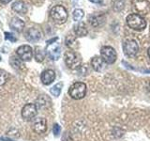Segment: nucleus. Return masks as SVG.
Returning a JSON list of instances; mask_svg holds the SVG:
<instances>
[{
  "mask_svg": "<svg viewBox=\"0 0 150 141\" xmlns=\"http://www.w3.org/2000/svg\"><path fill=\"white\" fill-rule=\"evenodd\" d=\"M90 2H92V3H96V4H100V3H101L103 0H89Z\"/></svg>",
  "mask_w": 150,
  "mask_h": 141,
  "instance_id": "obj_27",
  "label": "nucleus"
},
{
  "mask_svg": "<svg viewBox=\"0 0 150 141\" xmlns=\"http://www.w3.org/2000/svg\"><path fill=\"white\" fill-rule=\"evenodd\" d=\"M0 1H1L3 4H8V2H11V0H0Z\"/></svg>",
  "mask_w": 150,
  "mask_h": 141,
  "instance_id": "obj_28",
  "label": "nucleus"
},
{
  "mask_svg": "<svg viewBox=\"0 0 150 141\" xmlns=\"http://www.w3.org/2000/svg\"><path fill=\"white\" fill-rule=\"evenodd\" d=\"M25 39L30 42H38L41 39V32L35 27L29 28L25 32Z\"/></svg>",
  "mask_w": 150,
  "mask_h": 141,
  "instance_id": "obj_12",
  "label": "nucleus"
},
{
  "mask_svg": "<svg viewBox=\"0 0 150 141\" xmlns=\"http://www.w3.org/2000/svg\"><path fill=\"white\" fill-rule=\"evenodd\" d=\"M32 128L33 131L35 133L41 135V134H44L45 132L47 131V121L44 118H38L34 120L33 122V125H32Z\"/></svg>",
  "mask_w": 150,
  "mask_h": 141,
  "instance_id": "obj_11",
  "label": "nucleus"
},
{
  "mask_svg": "<svg viewBox=\"0 0 150 141\" xmlns=\"http://www.w3.org/2000/svg\"><path fill=\"white\" fill-rule=\"evenodd\" d=\"M64 60L66 65L68 66L69 69L75 70L81 67V56H80L76 52L72 50H69L64 55Z\"/></svg>",
  "mask_w": 150,
  "mask_h": 141,
  "instance_id": "obj_5",
  "label": "nucleus"
},
{
  "mask_svg": "<svg viewBox=\"0 0 150 141\" xmlns=\"http://www.w3.org/2000/svg\"><path fill=\"white\" fill-rule=\"evenodd\" d=\"M88 22L93 27L101 26L105 22V15L101 12H95L88 16Z\"/></svg>",
  "mask_w": 150,
  "mask_h": 141,
  "instance_id": "obj_10",
  "label": "nucleus"
},
{
  "mask_svg": "<svg viewBox=\"0 0 150 141\" xmlns=\"http://www.w3.org/2000/svg\"><path fill=\"white\" fill-rule=\"evenodd\" d=\"M8 73L5 70H0V86H3L4 84H6V82L8 81Z\"/></svg>",
  "mask_w": 150,
  "mask_h": 141,
  "instance_id": "obj_23",
  "label": "nucleus"
},
{
  "mask_svg": "<svg viewBox=\"0 0 150 141\" xmlns=\"http://www.w3.org/2000/svg\"><path fill=\"white\" fill-rule=\"evenodd\" d=\"M112 8L117 11H121L124 8V1L123 0H115V1H114V4H112Z\"/></svg>",
  "mask_w": 150,
  "mask_h": 141,
  "instance_id": "obj_22",
  "label": "nucleus"
},
{
  "mask_svg": "<svg viewBox=\"0 0 150 141\" xmlns=\"http://www.w3.org/2000/svg\"><path fill=\"white\" fill-rule=\"evenodd\" d=\"M91 66L96 72H101L104 68V61L101 56H94L91 60Z\"/></svg>",
  "mask_w": 150,
  "mask_h": 141,
  "instance_id": "obj_17",
  "label": "nucleus"
},
{
  "mask_svg": "<svg viewBox=\"0 0 150 141\" xmlns=\"http://www.w3.org/2000/svg\"><path fill=\"white\" fill-rule=\"evenodd\" d=\"M100 56L106 64H114L116 61L117 54L112 47L103 46L100 50Z\"/></svg>",
  "mask_w": 150,
  "mask_h": 141,
  "instance_id": "obj_6",
  "label": "nucleus"
},
{
  "mask_svg": "<svg viewBox=\"0 0 150 141\" xmlns=\"http://www.w3.org/2000/svg\"><path fill=\"white\" fill-rule=\"evenodd\" d=\"M83 11L81 9H75V11H73V14H72V16H73V20L74 21H76L77 23L80 22L83 19Z\"/></svg>",
  "mask_w": 150,
  "mask_h": 141,
  "instance_id": "obj_21",
  "label": "nucleus"
},
{
  "mask_svg": "<svg viewBox=\"0 0 150 141\" xmlns=\"http://www.w3.org/2000/svg\"><path fill=\"white\" fill-rule=\"evenodd\" d=\"M53 133H54V135L56 136V137H57V136H59V135L61 133V127H60L59 124L55 123L54 125V127H53Z\"/></svg>",
  "mask_w": 150,
  "mask_h": 141,
  "instance_id": "obj_26",
  "label": "nucleus"
},
{
  "mask_svg": "<svg viewBox=\"0 0 150 141\" xmlns=\"http://www.w3.org/2000/svg\"><path fill=\"white\" fill-rule=\"evenodd\" d=\"M69 94L74 100H81L86 94V85L83 82H75L70 86Z\"/></svg>",
  "mask_w": 150,
  "mask_h": 141,
  "instance_id": "obj_4",
  "label": "nucleus"
},
{
  "mask_svg": "<svg viewBox=\"0 0 150 141\" xmlns=\"http://www.w3.org/2000/svg\"><path fill=\"white\" fill-rule=\"evenodd\" d=\"M54 79H55V73L53 70H45L42 72L40 75L41 82L43 85H45V86L51 85L54 81Z\"/></svg>",
  "mask_w": 150,
  "mask_h": 141,
  "instance_id": "obj_13",
  "label": "nucleus"
},
{
  "mask_svg": "<svg viewBox=\"0 0 150 141\" xmlns=\"http://www.w3.org/2000/svg\"><path fill=\"white\" fill-rule=\"evenodd\" d=\"M73 30H74L75 35L79 38L86 37L88 33V29L86 27V25L83 22H78L77 24H75L74 26H73Z\"/></svg>",
  "mask_w": 150,
  "mask_h": 141,
  "instance_id": "obj_14",
  "label": "nucleus"
},
{
  "mask_svg": "<svg viewBox=\"0 0 150 141\" xmlns=\"http://www.w3.org/2000/svg\"><path fill=\"white\" fill-rule=\"evenodd\" d=\"M50 17L55 24L63 25L68 20V11L63 6L56 5L50 11Z\"/></svg>",
  "mask_w": 150,
  "mask_h": 141,
  "instance_id": "obj_1",
  "label": "nucleus"
},
{
  "mask_svg": "<svg viewBox=\"0 0 150 141\" xmlns=\"http://www.w3.org/2000/svg\"><path fill=\"white\" fill-rule=\"evenodd\" d=\"M56 41H57V38H54V39H52L47 41V47L45 50L46 54L50 58V59L54 61L58 60L61 55L60 44L58 42H56Z\"/></svg>",
  "mask_w": 150,
  "mask_h": 141,
  "instance_id": "obj_3",
  "label": "nucleus"
},
{
  "mask_svg": "<svg viewBox=\"0 0 150 141\" xmlns=\"http://www.w3.org/2000/svg\"><path fill=\"white\" fill-rule=\"evenodd\" d=\"M9 63H11V65L15 69H21L22 68V60L19 58H17V56H11Z\"/></svg>",
  "mask_w": 150,
  "mask_h": 141,
  "instance_id": "obj_20",
  "label": "nucleus"
},
{
  "mask_svg": "<svg viewBox=\"0 0 150 141\" xmlns=\"http://www.w3.org/2000/svg\"><path fill=\"white\" fill-rule=\"evenodd\" d=\"M66 43H67V45L69 47H73L75 45V43H77V42H76V40H75L74 37L69 35L67 37V39H66Z\"/></svg>",
  "mask_w": 150,
  "mask_h": 141,
  "instance_id": "obj_24",
  "label": "nucleus"
},
{
  "mask_svg": "<svg viewBox=\"0 0 150 141\" xmlns=\"http://www.w3.org/2000/svg\"><path fill=\"white\" fill-rule=\"evenodd\" d=\"M124 54L129 58H134L139 52V45L134 40H127L123 43Z\"/></svg>",
  "mask_w": 150,
  "mask_h": 141,
  "instance_id": "obj_7",
  "label": "nucleus"
},
{
  "mask_svg": "<svg viewBox=\"0 0 150 141\" xmlns=\"http://www.w3.org/2000/svg\"><path fill=\"white\" fill-rule=\"evenodd\" d=\"M16 54L22 61H30L33 56V49L29 45H21L18 47Z\"/></svg>",
  "mask_w": 150,
  "mask_h": 141,
  "instance_id": "obj_9",
  "label": "nucleus"
},
{
  "mask_svg": "<svg viewBox=\"0 0 150 141\" xmlns=\"http://www.w3.org/2000/svg\"><path fill=\"white\" fill-rule=\"evenodd\" d=\"M0 61H1V56H0Z\"/></svg>",
  "mask_w": 150,
  "mask_h": 141,
  "instance_id": "obj_30",
  "label": "nucleus"
},
{
  "mask_svg": "<svg viewBox=\"0 0 150 141\" xmlns=\"http://www.w3.org/2000/svg\"><path fill=\"white\" fill-rule=\"evenodd\" d=\"M62 88H63V83L62 82H59L57 84H55L54 86L50 89V92H51V94L53 96L58 97L60 95L61 91H62Z\"/></svg>",
  "mask_w": 150,
  "mask_h": 141,
  "instance_id": "obj_19",
  "label": "nucleus"
},
{
  "mask_svg": "<svg viewBox=\"0 0 150 141\" xmlns=\"http://www.w3.org/2000/svg\"><path fill=\"white\" fill-rule=\"evenodd\" d=\"M38 114V107L34 103H26L22 109V117L25 120H31Z\"/></svg>",
  "mask_w": 150,
  "mask_h": 141,
  "instance_id": "obj_8",
  "label": "nucleus"
},
{
  "mask_svg": "<svg viewBox=\"0 0 150 141\" xmlns=\"http://www.w3.org/2000/svg\"><path fill=\"white\" fill-rule=\"evenodd\" d=\"M9 27L16 32H21L25 27V22L18 17H13L9 22Z\"/></svg>",
  "mask_w": 150,
  "mask_h": 141,
  "instance_id": "obj_15",
  "label": "nucleus"
},
{
  "mask_svg": "<svg viewBox=\"0 0 150 141\" xmlns=\"http://www.w3.org/2000/svg\"><path fill=\"white\" fill-rule=\"evenodd\" d=\"M5 39L11 42H15L17 41V38L11 32H5Z\"/></svg>",
  "mask_w": 150,
  "mask_h": 141,
  "instance_id": "obj_25",
  "label": "nucleus"
},
{
  "mask_svg": "<svg viewBox=\"0 0 150 141\" xmlns=\"http://www.w3.org/2000/svg\"><path fill=\"white\" fill-rule=\"evenodd\" d=\"M147 54H148V56H149V58H150V48H149L148 51H147Z\"/></svg>",
  "mask_w": 150,
  "mask_h": 141,
  "instance_id": "obj_29",
  "label": "nucleus"
},
{
  "mask_svg": "<svg viewBox=\"0 0 150 141\" xmlns=\"http://www.w3.org/2000/svg\"><path fill=\"white\" fill-rule=\"evenodd\" d=\"M45 53H46V51H44L41 47H36V49H35L36 61H38V62H42L45 58Z\"/></svg>",
  "mask_w": 150,
  "mask_h": 141,
  "instance_id": "obj_18",
  "label": "nucleus"
},
{
  "mask_svg": "<svg viewBox=\"0 0 150 141\" xmlns=\"http://www.w3.org/2000/svg\"><path fill=\"white\" fill-rule=\"evenodd\" d=\"M12 9L15 12L21 14V15H23V14H25L27 12V6L26 4L23 2V1H21V0H18V1H15L11 6Z\"/></svg>",
  "mask_w": 150,
  "mask_h": 141,
  "instance_id": "obj_16",
  "label": "nucleus"
},
{
  "mask_svg": "<svg viewBox=\"0 0 150 141\" xmlns=\"http://www.w3.org/2000/svg\"><path fill=\"white\" fill-rule=\"evenodd\" d=\"M127 25L129 26V28L136 31H142L146 26V21L144 20L141 15L137 13H132L127 16Z\"/></svg>",
  "mask_w": 150,
  "mask_h": 141,
  "instance_id": "obj_2",
  "label": "nucleus"
}]
</instances>
